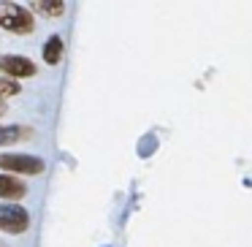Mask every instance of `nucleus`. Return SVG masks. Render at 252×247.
<instances>
[{"instance_id":"obj_8","label":"nucleus","mask_w":252,"mask_h":247,"mask_svg":"<svg viewBox=\"0 0 252 247\" xmlns=\"http://www.w3.org/2000/svg\"><path fill=\"white\" fill-rule=\"evenodd\" d=\"M35 8H38L41 14H46V17H60V14L65 11L63 3H35Z\"/></svg>"},{"instance_id":"obj_9","label":"nucleus","mask_w":252,"mask_h":247,"mask_svg":"<svg viewBox=\"0 0 252 247\" xmlns=\"http://www.w3.org/2000/svg\"><path fill=\"white\" fill-rule=\"evenodd\" d=\"M19 84L11 82V79H0V95H17Z\"/></svg>"},{"instance_id":"obj_6","label":"nucleus","mask_w":252,"mask_h":247,"mask_svg":"<svg viewBox=\"0 0 252 247\" xmlns=\"http://www.w3.org/2000/svg\"><path fill=\"white\" fill-rule=\"evenodd\" d=\"M60 57H63V38L60 35H52V38L44 44V60L49 63V66H57Z\"/></svg>"},{"instance_id":"obj_5","label":"nucleus","mask_w":252,"mask_h":247,"mask_svg":"<svg viewBox=\"0 0 252 247\" xmlns=\"http://www.w3.org/2000/svg\"><path fill=\"white\" fill-rule=\"evenodd\" d=\"M28 196V187L25 182H19L14 174H0V198L6 201H19V198Z\"/></svg>"},{"instance_id":"obj_4","label":"nucleus","mask_w":252,"mask_h":247,"mask_svg":"<svg viewBox=\"0 0 252 247\" xmlns=\"http://www.w3.org/2000/svg\"><path fill=\"white\" fill-rule=\"evenodd\" d=\"M0 71L8 73L11 79H25L35 73V66H33V60H28L22 55H6V57H0Z\"/></svg>"},{"instance_id":"obj_7","label":"nucleus","mask_w":252,"mask_h":247,"mask_svg":"<svg viewBox=\"0 0 252 247\" xmlns=\"http://www.w3.org/2000/svg\"><path fill=\"white\" fill-rule=\"evenodd\" d=\"M19 131H25V128H0V144H11L28 136V133H19Z\"/></svg>"},{"instance_id":"obj_10","label":"nucleus","mask_w":252,"mask_h":247,"mask_svg":"<svg viewBox=\"0 0 252 247\" xmlns=\"http://www.w3.org/2000/svg\"><path fill=\"white\" fill-rule=\"evenodd\" d=\"M3 111H6V106H3V101H0V114H3Z\"/></svg>"},{"instance_id":"obj_1","label":"nucleus","mask_w":252,"mask_h":247,"mask_svg":"<svg viewBox=\"0 0 252 247\" xmlns=\"http://www.w3.org/2000/svg\"><path fill=\"white\" fill-rule=\"evenodd\" d=\"M0 28L8 30V33H17V35H28V33H33L35 22L28 8L17 6V3H8V0H0Z\"/></svg>"},{"instance_id":"obj_2","label":"nucleus","mask_w":252,"mask_h":247,"mask_svg":"<svg viewBox=\"0 0 252 247\" xmlns=\"http://www.w3.org/2000/svg\"><path fill=\"white\" fill-rule=\"evenodd\" d=\"M0 169L8 171V174H41L44 171V160L33 158V155H19V152H8L0 155Z\"/></svg>"},{"instance_id":"obj_3","label":"nucleus","mask_w":252,"mask_h":247,"mask_svg":"<svg viewBox=\"0 0 252 247\" xmlns=\"http://www.w3.org/2000/svg\"><path fill=\"white\" fill-rule=\"evenodd\" d=\"M30 225V214L17 204H0V231L6 234H22Z\"/></svg>"}]
</instances>
